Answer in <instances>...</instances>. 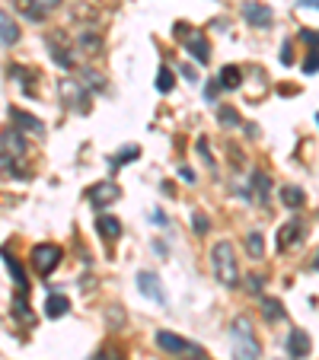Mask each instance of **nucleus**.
Segmentation results:
<instances>
[{
	"mask_svg": "<svg viewBox=\"0 0 319 360\" xmlns=\"http://www.w3.org/2000/svg\"><path fill=\"white\" fill-rule=\"evenodd\" d=\"M230 341H233V360H258L262 357V347L256 341L252 332V322L246 316H237L230 322Z\"/></svg>",
	"mask_w": 319,
	"mask_h": 360,
	"instance_id": "f257e3e1",
	"label": "nucleus"
},
{
	"mask_svg": "<svg viewBox=\"0 0 319 360\" xmlns=\"http://www.w3.org/2000/svg\"><path fill=\"white\" fill-rule=\"evenodd\" d=\"M211 268H214V278H218L224 287H237L239 284V265H237L233 243L220 239V243L211 249Z\"/></svg>",
	"mask_w": 319,
	"mask_h": 360,
	"instance_id": "f03ea898",
	"label": "nucleus"
},
{
	"mask_svg": "<svg viewBox=\"0 0 319 360\" xmlns=\"http://www.w3.org/2000/svg\"><path fill=\"white\" fill-rule=\"evenodd\" d=\"M176 35L185 41L189 55L195 58L198 64H208L211 61V41L204 39L201 29H192V26H185V22H176Z\"/></svg>",
	"mask_w": 319,
	"mask_h": 360,
	"instance_id": "7ed1b4c3",
	"label": "nucleus"
},
{
	"mask_svg": "<svg viewBox=\"0 0 319 360\" xmlns=\"http://www.w3.org/2000/svg\"><path fill=\"white\" fill-rule=\"evenodd\" d=\"M61 259H64V252L58 249L55 243H42L32 249V268L42 274V278H48V274L55 271V268L61 265Z\"/></svg>",
	"mask_w": 319,
	"mask_h": 360,
	"instance_id": "20e7f679",
	"label": "nucleus"
},
{
	"mask_svg": "<svg viewBox=\"0 0 319 360\" xmlns=\"http://www.w3.org/2000/svg\"><path fill=\"white\" fill-rule=\"evenodd\" d=\"M58 93H61L64 105H70L74 112H80V115H83V112H89V105H87L89 99H87V89H83V83H77V80H70V77H68V80H61Z\"/></svg>",
	"mask_w": 319,
	"mask_h": 360,
	"instance_id": "39448f33",
	"label": "nucleus"
},
{
	"mask_svg": "<svg viewBox=\"0 0 319 360\" xmlns=\"http://www.w3.org/2000/svg\"><path fill=\"white\" fill-rule=\"evenodd\" d=\"M0 150H4V157L26 160L29 143H26V137L20 134V128H7V131H0Z\"/></svg>",
	"mask_w": 319,
	"mask_h": 360,
	"instance_id": "423d86ee",
	"label": "nucleus"
},
{
	"mask_svg": "<svg viewBox=\"0 0 319 360\" xmlns=\"http://www.w3.org/2000/svg\"><path fill=\"white\" fill-rule=\"evenodd\" d=\"M87 198L93 207H109V204H115L122 198V188L115 182H96V185H89Z\"/></svg>",
	"mask_w": 319,
	"mask_h": 360,
	"instance_id": "0eeeda50",
	"label": "nucleus"
},
{
	"mask_svg": "<svg viewBox=\"0 0 319 360\" xmlns=\"http://www.w3.org/2000/svg\"><path fill=\"white\" fill-rule=\"evenodd\" d=\"M243 20L249 22V26L256 29H268L272 26V10L265 7V4H258V0H249V4H243Z\"/></svg>",
	"mask_w": 319,
	"mask_h": 360,
	"instance_id": "6e6552de",
	"label": "nucleus"
},
{
	"mask_svg": "<svg viewBox=\"0 0 319 360\" xmlns=\"http://www.w3.org/2000/svg\"><path fill=\"white\" fill-rule=\"evenodd\" d=\"M137 290H141L144 297H150L154 303L166 306V293H163V287H160V278H156L154 271H141V274H137Z\"/></svg>",
	"mask_w": 319,
	"mask_h": 360,
	"instance_id": "1a4fd4ad",
	"label": "nucleus"
},
{
	"mask_svg": "<svg viewBox=\"0 0 319 360\" xmlns=\"http://www.w3.org/2000/svg\"><path fill=\"white\" fill-rule=\"evenodd\" d=\"M304 236H306V230H304V224H297V220H291V224H284L278 230V252H291L294 245H300L304 243Z\"/></svg>",
	"mask_w": 319,
	"mask_h": 360,
	"instance_id": "9d476101",
	"label": "nucleus"
},
{
	"mask_svg": "<svg viewBox=\"0 0 319 360\" xmlns=\"http://www.w3.org/2000/svg\"><path fill=\"white\" fill-rule=\"evenodd\" d=\"M61 39H64L61 32L48 35V51H51V61H55L58 68L70 70V68H74V58H70V51H68V41H61Z\"/></svg>",
	"mask_w": 319,
	"mask_h": 360,
	"instance_id": "9b49d317",
	"label": "nucleus"
},
{
	"mask_svg": "<svg viewBox=\"0 0 319 360\" xmlns=\"http://www.w3.org/2000/svg\"><path fill=\"white\" fill-rule=\"evenodd\" d=\"M310 351H313L310 335H306L304 328H294V332L287 335V354H291L294 360H304V357H310Z\"/></svg>",
	"mask_w": 319,
	"mask_h": 360,
	"instance_id": "f8f14e48",
	"label": "nucleus"
},
{
	"mask_svg": "<svg viewBox=\"0 0 319 360\" xmlns=\"http://www.w3.org/2000/svg\"><path fill=\"white\" fill-rule=\"evenodd\" d=\"M249 185H252L249 198H252V201L258 204V207H265V204H268V195H272V179H268V176H265L262 169H258V172H252Z\"/></svg>",
	"mask_w": 319,
	"mask_h": 360,
	"instance_id": "ddd939ff",
	"label": "nucleus"
},
{
	"mask_svg": "<svg viewBox=\"0 0 319 360\" xmlns=\"http://www.w3.org/2000/svg\"><path fill=\"white\" fill-rule=\"evenodd\" d=\"M156 347H163L166 354H185V351H192V341H185V338H179L176 332H156Z\"/></svg>",
	"mask_w": 319,
	"mask_h": 360,
	"instance_id": "4468645a",
	"label": "nucleus"
},
{
	"mask_svg": "<svg viewBox=\"0 0 319 360\" xmlns=\"http://www.w3.org/2000/svg\"><path fill=\"white\" fill-rule=\"evenodd\" d=\"M10 118H13V124H20V131H26V134H45V124L39 122L35 115H29V112L23 109H10Z\"/></svg>",
	"mask_w": 319,
	"mask_h": 360,
	"instance_id": "2eb2a0df",
	"label": "nucleus"
},
{
	"mask_svg": "<svg viewBox=\"0 0 319 360\" xmlns=\"http://www.w3.org/2000/svg\"><path fill=\"white\" fill-rule=\"evenodd\" d=\"M16 41H20V26L7 10H0V45H16Z\"/></svg>",
	"mask_w": 319,
	"mask_h": 360,
	"instance_id": "dca6fc26",
	"label": "nucleus"
},
{
	"mask_svg": "<svg viewBox=\"0 0 319 360\" xmlns=\"http://www.w3.org/2000/svg\"><path fill=\"white\" fill-rule=\"evenodd\" d=\"M96 230H99V236L106 239V243H115V239L122 236V224H118V217H112V214H102V217L96 220Z\"/></svg>",
	"mask_w": 319,
	"mask_h": 360,
	"instance_id": "f3484780",
	"label": "nucleus"
},
{
	"mask_svg": "<svg viewBox=\"0 0 319 360\" xmlns=\"http://www.w3.org/2000/svg\"><path fill=\"white\" fill-rule=\"evenodd\" d=\"M70 309V300L61 297V293H51V297L45 300V316L48 319H61V316H68Z\"/></svg>",
	"mask_w": 319,
	"mask_h": 360,
	"instance_id": "a211bd4d",
	"label": "nucleus"
},
{
	"mask_svg": "<svg viewBox=\"0 0 319 360\" xmlns=\"http://www.w3.org/2000/svg\"><path fill=\"white\" fill-rule=\"evenodd\" d=\"M4 262H7V268H10V274H13L16 287H20V290H29V281H26V271H23L20 259H16V255H13V249H4Z\"/></svg>",
	"mask_w": 319,
	"mask_h": 360,
	"instance_id": "6ab92c4d",
	"label": "nucleus"
},
{
	"mask_svg": "<svg viewBox=\"0 0 319 360\" xmlns=\"http://www.w3.org/2000/svg\"><path fill=\"white\" fill-rule=\"evenodd\" d=\"M281 204L291 207V211H300V207L306 204L304 188H297V185H284V188H281Z\"/></svg>",
	"mask_w": 319,
	"mask_h": 360,
	"instance_id": "aec40b11",
	"label": "nucleus"
},
{
	"mask_svg": "<svg viewBox=\"0 0 319 360\" xmlns=\"http://www.w3.org/2000/svg\"><path fill=\"white\" fill-rule=\"evenodd\" d=\"M137 157H141V147H137V143H128V147L118 150L115 157H109V166H112V169H122L125 163H135Z\"/></svg>",
	"mask_w": 319,
	"mask_h": 360,
	"instance_id": "412c9836",
	"label": "nucleus"
},
{
	"mask_svg": "<svg viewBox=\"0 0 319 360\" xmlns=\"http://www.w3.org/2000/svg\"><path fill=\"white\" fill-rule=\"evenodd\" d=\"M13 7L20 10V13L26 16V20H32V22H42V20H45V16H48L45 10H42L39 4H35V0H13Z\"/></svg>",
	"mask_w": 319,
	"mask_h": 360,
	"instance_id": "4be33fe9",
	"label": "nucleus"
},
{
	"mask_svg": "<svg viewBox=\"0 0 319 360\" xmlns=\"http://www.w3.org/2000/svg\"><path fill=\"white\" fill-rule=\"evenodd\" d=\"M262 316H265V322H281L284 319V306H281V300L265 297L262 300Z\"/></svg>",
	"mask_w": 319,
	"mask_h": 360,
	"instance_id": "5701e85b",
	"label": "nucleus"
},
{
	"mask_svg": "<svg viewBox=\"0 0 319 360\" xmlns=\"http://www.w3.org/2000/svg\"><path fill=\"white\" fill-rule=\"evenodd\" d=\"M239 83H243V70H239L237 64H227V68L220 70V86H224V89H237Z\"/></svg>",
	"mask_w": 319,
	"mask_h": 360,
	"instance_id": "b1692460",
	"label": "nucleus"
},
{
	"mask_svg": "<svg viewBox=\"0 0 319 360\" xmlns=\"http://www.w3.org/2000/svg\"><path fill=\"white\" fill-rule=\"evenodd\" d=\"M246 249H249L252 259H265V243H262V233L252 230L249 236H246Z\"/></svg>",
	"mask_w": 319,
	"mask_h": 360,
	"instance_id": "393cba45",
	"label": "nucleus"
},
{
	"mask_svg": "<svg viewBox=\"0 0 319 360\" xmlns=\"http://www.w3.org/2000/svg\"><path fill=\"white\" fill-rule=\"evenodd\" d=\"M173 86H176L173 70L170 68H160V74H156V89H160V93H173Z\"/></svg>",
	"mask_w": 319,
	"mask_h": 360,
	"instance_id": "a878e982",
	"label": "nucleus"
},
{
	"mask_svg": "<svg viewBox=\"0 0 319 360\" xmlns=\"http://www.w3.org/2000/svg\"><path fill=\"white\" fill-rule=\"evenodd\" d=\"M80 48H83V51H87V55H96V51H99V48H102V39H99V35H89V29H87V32H83L80 35Z\"/></svg>",
	"mask_w": 319,
	"mask_h": 360,
	"instance_id": "bb28decb",
	"label": "nucleus"
},
{
	"mask_svg": "<svg viewBox=\"0 0 319 360\" xmlns=\"http://www.w3.org/2000/svg\"><path fill=\"white\" fill-rule=\"evenodd\" d=\"M218 118L227 124V128H239V115L233 109H227V105H220V109H218Z\"/></svg>",
	"mask_w": 319,
	"mask_h": 360,
	"instance_id": "cd10ccee",
	"label": "nucleus"
},
{
	"mask_svg": "<svg viewBox=\"0 0 319 360\" xmlns=\"http://www.w3.org/2000/svg\"><path fill=\"white\" fill-rule=\"evenodd\" d=\"M192 224H195V233H198V236H204V233L211 230V224H208V217H204V214H192Z\"/></svg>",
	"mask_w": 319,
	"mask_h": 360,
	"instance_id": "c85d7f7f",
	"label": "nucleus"
},
{
	"mask_svg": "<svg viewBox=\"0 0 319 360\" xmlns=\"http://www.w3.org/2000/svg\"><path fill=\"white\" fill-rule=\"evenodd\" d=\"M198 153H201V160H204V163L211 166V169H214V157H211V150H208V141H204V137H198Z\"/></svg>",
	"mask_w": 319,
	"mask_h": 360,
	"instance_id": "c756f323",
	"label": "nucleus"
},
{
	"mask_svg": "<svg viewBox=\"0 0 319 360\" xmlns=\"http://www.w3.org/2000/svg\"><path fill=\"white\" fill-rule=\"evenodd\" d=\"M304 70H306V74H313V70H319V48H313V51H310V58H306Z\"/></svg>",
	"mask_w": 319,
	"mask_h": 360,
	"instance_id": "7c9ffc66",
	"label": "nucleus"
},
{
	"mask_svg": "<svg viewBox=\"0 0 319 360\" xmlns=\"http://www.w3.org/2000/svg\"><path fill=\"white\" fill-rule=\"evenodd\" d=\"M182 360H211V357L201 351V347H192V351H185V354H182Z\"/></svg>",
	"mask_w": 319,
	"mask_h": 360,
	"instance_id": "2f4dec72",
	"label": "nucleus"
},
{
	"mask_svg": "<svg viewBox=\"0 0 319 360\" xmlns=\"http://www.w3.org/2000/svg\"><path fill=\"white\" fill-rule=\"evenodd\" d=\"M262 274H249V281H246V287H249V290L252 293H258V290H262Z\"/></svg>",
	"mask_w": 319,
	"mask_h": 360,
	"instance_id": "473e14b6",
	"label": "nucleus"
},
{
	"mask_svg": "<svg viewBox=\"0 0 319 360\" xmlns=\"http://www.w3.org/2000/svg\"><path fill=\"white\" fill-rule=\"evenodd\" d=\"M35 4H39V7L45 10V13H51V10L61 7V0H35Z\"/></svg>",
	"mask_w": 319,
	"mask_h": 360,
	"instance_id": "72a5a7b5",
	"label": "nucleus"
},
{
	"mask_svg": "<svg viewBox=\"0 0 319 360\" xmlns=\"http://www.w3.org/2000/svg\"><path fill=\"white\" fill-rule=\"evenodd\" d=\"M179 176H182V182H189V185L195 182V172H192L189 166H182V169H179Z\"/></svg>",
	"mask_w": 319,
	"mask_h": 360,
	"instance_id": "f704fd0d",
	"label": "nucleus"
},
{
	"mask_svg": "<svg viewBox=\"0 0 319 360\" xmlns=\"http://www.w3.org/2000/svg\"><path fill=\"white\" fill-rule=\"evenodd\" d=\"M300 39H306V41H313V45H319V32H310V29H304V32H300Z\"/></svg>",
	"mask_w": 319,
	"mask_h": 360,
	"instance_id": "c9c22d12",
	"label": "nucleus"
},
{
	"mask_svg": "<svg viewBox=\"0 0 319 360\" xmlns=\"http://www.w3.org/2000/svg\"><path fill=\"white\" fill-rule=\"evenodd\" d=\"M182 74H185V77H189V80H192V83H198V74H195V70H192V68H189V64H185V68H182Z\"/></svg>",
	"mask_w": 319,
	"mask_h": 360,
	"instance_id": "e433bc0d",
	"label": "nucleus"
},
{
	"mask_svg": "<svg viewBox=\"0 0 319 360\" xmlns=\"http://www.w3.org/2000/svg\"><path fill=\"white\" fill-rule=\"evenodd\" d=\"M300 4H304V7H316L319 10V0H300Z\"/></svg>",
	"mask_w": 319,
	"mask_h": 360,
	"instance_id": "4c0bfd02",
	"label": "nucleus"
},
{
	"mask_svg": "<svg viewBox=\"0 0 319 360\" xmlns=\"http://www.w3.org/2000/svg\"><path fill=\"white\" fill-rule=\"evenodd\" d=\"M313 268H316V271H319V252H316V259H313Z\"/></svg>",
	"mask_w": 319,
	"mask_h": 360,
	"instance_id": "58836bf2",
	"label": "nucleus"
},
{
	"mask_svg": "<svg viewBox=\"0 0 319 360\" xmlns=\"http://www.w3.org/2000/svg\"><path fill=\"white\" fill-rule=\"evenodd\" d=\"M316 124H319V112H316Z\"/></svg>",
	"mask_w": 319,
	"mask_h": 360,
	"instance_id": "ea45409f",
	"label": "nucleus"
}]
</instances>
